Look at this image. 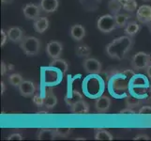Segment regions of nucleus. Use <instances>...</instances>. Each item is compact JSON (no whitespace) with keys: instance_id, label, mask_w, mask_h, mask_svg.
I'll list each match as a JSON object with an SVG mask.
<instances>
[{"instance_id":"obj_1","label":"nucleus","mask_w":151,"mask_h":141,"mask_svg":"<svg viewBox=\"0 0 151 141\" xmlns=\"http://www.w3.org/2000/svg\"><path fill=\"white\" fill-rule=\"evenodd\" d=\"M133 45L132 37L129 36H121L116 38L112 43L106 45V53L112 59L122 60L125 59L127 53L132 49Z\"/></svg>"},{"instance_id":"obj_2","label":"nucleus","mask_w":151,"mask_h":141,"mask_svg":"<svg viewBox=\"0 0 151 141\" xmlns=\"http://www.w3.org/2000/svg\"><path fill=\"white\" fill-rule=\"evenodd\" d=\"M21 49L24 51V53L28 56H37L40 50V41L38 38L33 36H27L24 37L23 40L19 43Z\"/></svg>"},{"instance_id":"obj_3","label":"nucleus","mask_w":151,"mask_h":141,"mask_svg":"<svg viewBox=\"0 0 151 141\" xmlns=\"http://www.w3.org/2000/svg\"><path fill=\"white\" fill-rule=\"evenodd\" d=\"M98 29L103 33H110L117 27L116 17L114 14H104L97 21Z\"/></svg>"},{"instance_id":"obj_4","label":"nucleus","mask_w":151,"mask_h":141,"mask_svg":"<svg viewBox=\"0 0 151 141\" xmlns=\"http://www.w3.org/2000/svg\"><path fill=\"white\" fill-rule=\"evenodd\" d=\"M151 63V56L145 52H138L136 53L131 61V66L135 71H142L147 69Z\"/></svg>"},{"instance_id":"obj_5","label":"nucleus","mask_w":151,"mask_h":141,"mask_svg":"<svg viewBox=\"0 0 151 141\" xmlns=\"http://www.w3.org/2000/svg\"><path fill=\"white\" fill-rule=\"evenodd\" d=\"M83 66H84L86 72L91 74H100L102 69L101 61L98 60L97 59H94V57H86L84 60Z\"/></svg>"},{"instance_id":"obj_6","label":"nucleus","mask_w":151,"mask_h":141,"mask_svg":"<svg viewBox=\"0 0 151 141\" xmlns=\"http://www.w3.org/2000/svg\"><path fill=\"white\" fill-rule=\"evenodd\" d=\"M62 52H63V45L59 41H51L46 46V53H47L49 57H51L52 59L60 57Z\"/></svg>"},{"instance_id":"obj_7","label":"nucleus","mask_w":151,"mask_h":141,"mask_svg":"<svg viewBox=\"0 0 151 141\" xmlns=\"http://www.w3.org/2000/svg\"><path fill=\"white\" fill-rule=\"evenodd\" d=\"M136 17L139 23L147 25L151 22V6L148 5H143L139 7L137 9Z\"/></svg>"},{"instance_id":"obj_8","label":"nucleus","mask_w":151,"mask_h":141,"mask_svg":"<svg viewBox=\"0 0 151 141\" xmlns=\"http://www.w3.org/2000/svg\"><path fill=\"white\" fill-rule=\"evenodd\" d=\"M19 92L24 97H30L36 93V86L33 82L24 80L18 87Z\"/></svg>"},{"instance_id":"obj_9","label":"nucleus","mask_w":151,"mask_h":141,"mask_svg":"<svg viewBox=\"0 0 151 141\" xmlns=\"http://www.w3.org/2000/svg\"><path fill=\"white\" fill-rule=\"evenodd\" d=\"M40 9L36 4H27L23 9V12L24 17L28 20H36L40 13Z\"/></svg>"},{"instance_id":"obj_10","label":"nucleus","mask_w":151,"mask_h":141,"mask_svg":"<svg viewBox=\"0 0 151 141\" xmlns=\"http://www.w3.org/2000/svg\"><path fill=\"white\" fill-rule=\"evenodd\" d=\"M111 106V99L106 95L99 97L95 102V108L99 113L107 112Z\"/></svg>"},{"instance_id":"obj_11","label":"nucleus","mask_w":151,"mask_h":141,"mask_svg":"<svg viewBox=\"0 0 151 141\" xmlns=\"http://www.w3.org/2000/svg\"><path fill=\"white\" fill-rule=\"evenodd\" d=\"M49 66L53 70L58 71L62 75H64L68 72V70H69V64H68V62L65 59H59V57L52 60Z\"/></svg>"},{"instance_id":"obj_12","label":"nucleus","mask_w":151,"mask_h":141,"mask_svg":"<svg viewBox=\"0 0 151 141\" xmlns=\"http://www.w3.org/2000/svg\"><path fill=\"white\" fill-rule=\"evenodd\" d=\"M70 112L75 115L87 114L89 112V106H88V103L86 101L81 100L70 106Z\"/></svg>"},{"instance_id":"obj_13","label":"nucleus","mask_w":151,"mask_h":141,"mask_svg":"<svg viewBox=\"0 0 151 141\" xmlns=\"http://www.w3.org/2000/svg\"><path fill=\"white\" fill-rule=\"evenodd\" d=\"M33 27H34L36 32H38L40 34H42L49 27L48 18L47 17H38L36 20H34Z\"/></svg>"},{"instance_id":"obj_14","label":"nucleus","mask_w":151,"mask_h":141,"mask_svg":"<svg viewBox=\"0 0 151 141\" xmlns=\"http://www.w3.org/2000/svg\"><path fill=\"white\" fill-rule=\"evenodd\" d=\"M7 33H8L9 40L10 41H12V43H20V41L23 40V38L24 37V31L17 27H10L7 31Z\"/></svg>"},{"instance_id":"obj_15","label":"nucleus","mask_w":151,"mask_h":141,"mask_svg":"<svg viewBox=\"0 0 151 141\" xmlns=\"http://www.w3.org/2000/svg\"><path fill=\"white\" fill-rule=\"evenodd\" d=\"M70 34L71 38L73 40H75L77 41H80V40H82L83 39L85 38L86 29L81 25H73L70 27Z\"/></svg>"},{"instance_id":"obj_16","label":"nucleus","mask_w":151,"mask_h":141,"mask_svg":"<svg viewBox=\"0 0 151 141\" xmlns=\"http://www.w3.org/2000/svg\"><path fill=\"white\" fill-rule=\"evenodd\" d=\"M58 5V0H40V6L43 12L47 13H52L57 9Z\"/></svg>"},{"instance_id":"obj_17","label":"nucleus","mask_w":151,"mask_h":141,"mask_svg":"<svg viewBox=\"0 0 151 141\" xmlns=\"http://www.w3.org/2000/svg\"><path fill=\"white\" fill-rule=\"evenodd\" d=\"M56 103H57V98L55 95L53 90H52V88H50V90L46 91L45 95H44L43 106L46 107L47 109H52L56 106Z\"/></svg>"},{"instance_id":"obj_18","label":"nucleus","mask_w":151,"mask_h":141,"mask_svg":"<svg viewBox=\"0 0 151 141\" xmlns=\"http://www.w3.org/2000/svg\"><path fill=\"white\" fill-rule=\"evenodd\" d=\"M57 137L55 133V129H50V128H44L40 129V131L38 134L37 139L39 140H54Z\"/></svg>"},{"instance_id":"obj_19","label":"nucleus","mask_w":151,"mask_h":141,"mask_svg":"<svg viewBox=\"0 0 151 141\" xmlns=\"http://www.w3.org/2000/svg\"><path fill=\"white\" fill-rule=\"evenodd\" d=\"M81 100H83V95L76 90H73L70 94H69V95H67L65 97V102L68 106H71L72 104H74L75 103L79 102Z\"/></svg>"},{"instance_id":"obj_20","label":"nucleus","mask_w":151,"mask_h":141,"mask_svg":"<svg viewBox=\"0 0 151 141\" xmlns=\"http://www.w3.org/2000/svg\"><path fill=\"white\" fill-rule=\"evenodd\" d=\"M139 30H140V25L137 22H135V21L129 22L126 27H124L125 33H126V35L129 36V37L135 36L139 32Z\"/></svg>"},{"instance_id":"obj_21","label":"nucleus","mask_w":151,"mask_h":141,"mask_svg":"<svg viewBox=\"0 0 151 141\" xmlns=\"http://www.w3.org/2000/svg\"><path fill=\"white\" fill-rule=\"evenodd\" d=\"M94 138L96 140H113L114 137L110 132L105 129H95Z\"/></svg>"},{"instance_id":"obj_22","label":"nucleus","mask_w":151,"mask_h":141,"mask_svg":"<svg viewBox=\"0 0 151 141\" xmlns=\"http://www.w3.org/2000/svg\"><path fill=\"white\" fill-rule=\"evenodd\" d=\"M76 54L80 57H88L91 54V49L87 44H80L76 48Z\"/></svg>"},{"instance_id":"obj_23","label":"nucleus","mask_w":151,"mask_h":141,"mask_svg":"<svg viewBox=\"0 0 151 141\" xmlns=\"http://www.w3.org/2000/svg\"><path fill=\"white\" fill-rule=\"evenodd\" d=\"M121 3L122 8L127 10V12H134L137 9V2L136 0H119Z\"/></svg>"},{"instance_id":"obj_24","label":"nucleus","mask_w":151,"mask_h":141,"mask_svg":"<svg viewBox=\"0 0 151 141\" xmlns=\"http://www.w3.org/2000/svg\"><path fill=\"white\" fill-rule=\"evenodd\" d=\"M108 9L111 12L112 14L116 15L117 13H119L120 9H123L121 6V3L119 0H110L108 3Z\"/></svg>"},{"instance_id":"obj_25","label":"nucleus","mask_w":151,"mask_h":141,"mask_svg":"<svg viewBox=\"0 0 151 141\" xmlns=\"http://www.w3.org/2000/svg\"><path fill=\"white\" fill-rule=\"evenodd\" d=\"M116 17V25L117 27L119 28H124L127 25V24L129 23V15L127 14H123V13H117L114 15Z\"/></svg>"},{"instance_id":"obj_26","label":"nucleus","mask_w":151,"mask_h":141,"mask_svg":"<svg viewBox=\"0 0 151 141\" xmlns=\"http://www.w3.org/2000/svg\"><path fill=\"white\" fill-rule=\"evenodd\" d=\"M9 84L13 86V87H19L20 84L24 81L23 76L21 75L20 74H12L9 76Z\"/></svg>"},{"instance_id":"obj_27","label":"nucleus","mask_w":151,"mask_h":141,"mask_svg":"<svg viewBox=\"0 0 151 141\" xmlns=\"http://www.w3.org/2000/svg\"><path fill=\"white\" fill-rule=\"evenodd\" d=\"M126 104H127L128 107H131V108L137 107L140 104V100H139L138 98L134 97V96L129 95L126 98Z\"/></svg>"},{"instance_id":"obj_28","label":"nucleus","mask_w":151,"mask_h":141,"mask_svg":"<svg viewBox=\"0 0 151 141\" xmlns=\"http://www.w3.org/2000/svg\"><path fill=\"white\" fill-rule=\"evenodd\" d=\"M71 128H67V127H62V128H55V133L58 137H66L71 133Z\"/></svg>"},{"instance_id":"obj_29","label":"nucleus","mask_w":151,"mask_h":141,"mask_svg":"<svg viewBox=\"0 0 151 141\" xmlns=\"http://www.w3.org/2000/svg\"><path fill=\"white\" fill-rule=\"evenodd\" d=\"M33 103L36 104L37 106L41 107L43 106V103H44V97H41L39 94H36L33 96Z\"/></svg>"},{"instance_id":"obj_30","label":"nucleus","mask_w":151,"mask_h":141,"mask_svg":"<svg viewBox=\"0 0 151 141\" xmlns=\"http://www.w3.org/2000/svg\"><path fill=\"white\" fill-rule=\"evenodd\" d=\"M139 115H151V106H143L138 111Z\"/></svg>"},{"instance_id":"obj_31","label":"nucleus","mask_w":151,"mask_h":141,"mask_svg":"<svg viewBox=\"0 0 151 141\" xmlns=\"http://www.w3.org/2000/svg\"><path fill=\"white\" fill-rule=\"evenodd\" d=\"M0 33H1V47H2L6 44L7 40H9V37H8V33L4 29H1Z\"/></svg>"},{"instance_id":"obj_32","label":"nucleus","mask_w":151,"mask_h":141,"mask_svg":"<svg viewBox=\"0 0 151 141\" xmlns=\"http://www.w3.org/2000/svg\"><path fill=\"white\" fill-rule=\"evenodd\" d=\"M8 140H23V137H22V134L15 133V134H12L10 135H9Z\"/></svg>"},{"instance_id":"obj_33","label":"nucleus","mask_w":151,"mask_h":141,"mask_svg":"<svg viewBox=\"0 0 151 141\" xmlns=\"http://www.w3.org/2000/svg\"><path fill=\"white\" fill-rule=\"evenodd\" d=\"M120 114H124V115H134L135 114V111L133 110L132 108L131 107H126L122 109V110H120Z\"/></svg>"},{"instance_id":"obj_34","label":"nucleus","mask_w":151,"mask_h":141,"mask_svg":"<svg viewBox=\"0 0 151 141\" xmlns=\"http://www.w3.org/2000/svg\"><path fill=\"white\" fill-rule=\"evenodd\" d=\"M133 140H150V137H148L147 134H137L136 137L133 138Z\"/></svg>"},{"instance_id":"obj_35","label":"nucleus","mask_w":151,"mask_h":141,"mask_svg":"<svg viewBox=\"0 0 151 141\" xmlns=\"http://www.w3.org/2000/svg\"><path fill=\"white\" fill-rule=\"evenodd\" d=\"M8 72V66L6 65L4 61L1 62V75H5L6 72Z\"/></svg>"},{"instance_id":"obj_36","label":"nucleus","mask_w":151,"mask_h":141,"mask_svg":"<svg viewBox=\"0 0 151 141\" xmlns=\"http://www.w3.org/2000/svg\"><path fill=\"white\" fill-rule=\"evenodd\" d=\"M147 76L151 79V63H150L149 66L147 68Z\"/></svg>"},{"instance_id":"obj_37","label":"nucleus","mask_w":151,"mask_h":141,"mask_svg":"<svg viewBox=\"0 0 151 141\" xmlns=\"http://www.w3.org/2000/svg\"><path fill=\"white\" fill-rule=\"evenodd\" d=\"M1 93L3 94L5 92V90H6V85H5V83L4 82H1Z\"/></svg>"},{"instance_id":"obj_38","label":"nucleus","mask_w":151,"mask_h":141,"mask_svg":"<svg viewBox=\"0 0 151 141\" xmlns=\"http://www.w3.org/2000/svg\"><path fill=\"white\" fill-rule=\"evenodd\" d=\"M1 1H2L3 4H10L13 1V0H1Z\"/></svg>"},{"instance_id":"obj_39","label":"nucleus","mask_w":151,"mask_h":141,"mask_svg":"<svg viewBox=\"0 0 151 141\" xmlns=\"http://www.w3.org/2000/svg\"><path fill=\"white\" fill-rule=\"evenodd\" d=\"M8 71H9V72L13 71V66L12 65H8Z\"/></svg>"},{"instance_id":"obj_40","label":"nucleus","mask_w":151,"mask_h":141,"mask_svg":"<svg viewBox=\"0 0 151 141\" xmlns=\"http://www.w3.org/2000/svg\"><path fill=\"white\" fill-rule=\"evenodd\" d=\"M147 28L149 29V31L151 32V22H149V23L147 24Z\"/></svg>"},{"instance_id":"obj_41","label":"nucleus","mask_w":151,"mask_h":141,"mask_svg":"<svg viewBox=\"0 0 151 141\" xmlns=\"http://www.w3.org/2000/svg\"><path fill=\"white\" fill-rule=\"evenodd\" d=\"M48 111H39L38 114H47Z\"/></svg>"},{"instance_id":"obj_42","label":"nucleus","mask_w":151,"mask_h":141,"mask_svg":"<svg viewBox=\"0 0 151 141\" xmlns=\"http://www.w3.org/2000/svg\"><path fill=\"white\" fill-rule=\"evenodd\" d=\"M75 140H86V138H76Z\"/></svg>"},{"instance_id":"obj_43","label":"nucleus","mask_w":151,"mask_h":141,"mask_svg":"<svg viewBox=\"0 0 151 141\" xmlns=\"http://www.w3.org/2000/svg\"><path fill=\"white\" fill-rule=\"evenodd\" d=\"M143 1H150V0H143Z\"/></svg>"}]
</instances>
